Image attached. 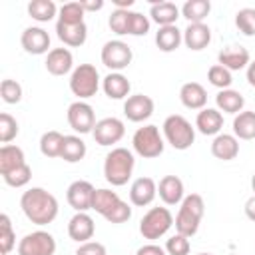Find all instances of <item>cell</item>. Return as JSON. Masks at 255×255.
<instances>
[{
	"instance_id": "cell-46",
	"label": "cell",
	"mask_w": 255,
	"mask_h": 255,
	"mask_svg": "<svg viewBox=\"0 0 255 255\" xmlns=\"http://www.w3.org/2000/svg\"><path fill=\"white\" fill-rule=\"evenodd\" d=\"M129 217H131V207H129V203L120 201L104 219L110 221V223H126Z\"/></svg>"
},
{
	"instance_id": "cell-4",
	"label": "cell",
	"mask_w": 255,
	"mask_h": 255,
	"mask_svg": "<svg viewBox=\"0 0 255 255\" xmlns=\"http://www.w3.org/2000/svg\"><path fill=\"white\" fill-rule=\"evenodd\" d=\"M161 129H163L165 141H167L173 149H179V151L189 149V147L193 145V141H195V128L191 126L189 120H185V118L179 116V114L167 116V118L163 120Z\"/></svg>"
},
{
	"instance_id": "cell-27",
	"label": "cell",
	"mask_w": 255,
	"mask_h": 255,
	"mask_svg": "<svg viewBox=\"0 0 255 255\" xmlns=\"http://www.w3.org/2000/svg\"><path fill=\"white\" fill-rule=\"evenodd\" d=\"M183 42V30H179L175 24L173 26H161L155 32V46L161 52H173L181 46Z\"/></svg>"
},
{
	"instance_id": "cell-16",
	"label": "cell",
	"mask_w": 255,
	"mask_h": 255,
	"mask_svg": "<svg viewBox=\"0 0 255 255\" xmlns=\"http://www.w3.org/2000/svg\"><path fill=\"white\" fill-rule=\"evenodd\" d=\"M155 195H157V183L147 175L133 179L129 185V201L137 207L149 205L155 199Z\"/></svg>"
},
{
	"instance_id": "cell-42",
	"label": "cell",
	"mask_w": 255,
	"mask_h": 255,
	"mask_svg": "<svg viewBox=\"0 0 255 255\" xmlns=\"http://www.w3.org/2000/svg\"><path fill=\"white\" fill-rule=\"evenodd\" d=\"M149 18L141 12L129 10V22H128V34L129 36H145L149 32Z\"/></svg>"
},
{
	"instance_id": "cell-45",
	"label": "cell",
	"mask_w": 255,
	"mask_h": 255,
	"mask_svg": "<svg viewBox=\"0 0 255 255\" xmlns=\"http://www.w3.org/2000/svg\"><path fill=\"white\" fill-rule=\"evenodd\" d=\"M0 96H2V100L6 104H18L22 100V86L16 80L6 78L0 84Z\"/></svg>"
},
{
	"instance_id": "cell-12",
	"label": "cell",
	"mask_w": 255,
	"mask_h": 255,
	"mask_svg": "<svg viewBox=\"0 0 255 255\" xmlns=\"http://www.w3.org/2000/svg\"><path fill=\"white\" fill-rule=\"evenodd\" d=\"M94 191H96V187L90 181L78 179V181H72L68 185L66 199H68V203H70V207L74 211H88V209H92Z\"/></svg>"
},
{
	"instance_id": "cell-48",
	"label": "cell",
	"mask_w": 255,
	"mask_h": 255,
	"mask_svg": "<svg viewBox=\"0 0 255 255\" xmlns=\"http://www.w3.org/2000/svg\"><path fill=\"white\" fill-rule=\"evenodd\" d=\"M135 255H167V253H165L163 247H159V245H155V243H147V245L139 247V249L135 251Z\"/></svg>"
},
{
	"instance_id": "cell-15",
	"label": "cell",
	"mask_w": 255,
	"mask_h": 255,
	"mask_svg": "<svg viewBox=\"0 0 255 255\" xmlns=\"http://www.w3.org/2000/svg\"><path fill=\"white\" fill-rule=\"evenodd\" d=\"M94 233H96V223L88 215V211H76L68 221V235L72 241L86 243L94 237Z\"/></svg>"
},
{
	"instance_id": "cell-8",
	"label": "cell",
	"mask_w": 255,
	"mask_h": 255,
	"mask_svg": "<svg viewBox=\"0 0 255 255\" xmlns=\"http://www.w3.org/2000/svg\"><path fill=\"white\" fill-rule=\"evenodd\" d=\"M102 64L106 68H110L112 72H122L124 68H128L133 60V52L131 48L122 42V40H108L102 48Z\"/></svg>"
},
{
	"instance_id": "cell-17",
	"label": "cell",
	"mask_w": 255,
	"mask_h": 255,
	"mask_svg": "<svg viewBox=\"0 0 255 255\" xmlns=\"http://www.w3.org/2000/svg\"><path fill=\"white\" fill-rule=\"evenodd\" d=\"M44 66L52 76H66L74 72V56L68 48H52L46 56Z\"/></svg>"
},
{
	"instance_id": "cell-41",
	"label": "cell",
	"mask_w": 255,
	"mask_h": 255,
	"mask_svg": "<svg viewBox=\"0 0 255 255\" xmlns=\"http://www.w3.org/2000/svg\"><path fill=\"white\" fill-rule=\"evenodd\" d=\"M20 128H18V122L16 118H12L10 114H0V143L8 145L16 135H18Z\"/></svg>"
},
{
	"instance_id": "cell-50",
	"label": "cell",
	"mask_w": 255,
	"mask_h": 255,
	"mask_svg": "<svg viewBox=\"0 0 255 255\" xmlns=\"http://www.w3.org/2000/svg\"><path fill=\"white\" fill-rule=\"evenodd\" d=\"M245 215H247L251 221H255V195H251V197L245 201Z\"/></svg>"
},
{
	"instance_id": "cell-23",
	"label": "cell",
	"mask_w": 255,
	"mask_h": 255,
	"mask_svg": "<svg viewBox=\"0 0 255 255\" xmlns=\"http://www.w3.org/2000/svg\"><path fill=\"white\" fill-rule=\"evenodd\" d=\"M102 90L110 100H128L129 98V90L131 84L129 80L122 74V72H110L104 80H102Z\"/></svg>"
},
{
	"instance_id": "cell-35",
	"label": "cell",
	"mask_w": 255,
	"mask_h": 255,
	"mask_svg": "<svg viewBox=\"0 0 255 255\" xmlns=\"http://www.w3.org/2000/svg\"><path fill=\"white\" fill-rule=\"evenodd\" d=\"M64 133H60V131H56V129H50V131H46V133H42V137H40V151H42V155H46V157H60V153H62V143H64Z\"/></svg>"
},
{
	"instance_id": "cell-31",
	"label": "cell",
	"mask_w": 255,
	"mask_h": 255,
	"mask_svg": "<svg viewBox=\"0 0 255 255\" xmlns=\"http://www.w3.org/2000/svg\"><path fill=\"white\" fill-rule=\"evenodd\" d=\"M233 135L237 139H255V112L243 110L233 118Z\"/></svg>"
},
{
	"instance_id": "cell-18",
	"label": "cell",
	"mask_w": 255,
	"mask_h": 255,
	"mask_svg": "<svg viewBox=\"0 0 255 255\" xmlns=\"http://www.w3.org/2000/svg\"><path fill=\"white\" fill-rule=\"evenodd\" d=\"M217 64H221V66L227 68L229 72H233V70H243V68H247V66L251 64V54H249L247 48L233 44V46L223 48V50L217 54Z\"/></svg>"
},
{
	"instance_id": "cell-44",
	"label": "cell",
	"mask_w": 255,
	"mask_h": 255,
	"mask_svg": "<svg viewBox=\"0 0 255 255\" xmlns=\"http://www.w3.org/2000/svg\"><path fill=\"white\" fill-rule=\"evenodd\" d=\"M128 22H129V10H114L108 18V26L114 34L126 36L128 34Z\"/></svg>"
},
{
	"instance_id": "cell-24",
	"label": "cell",
	"mask_w": 255,
	"mask_h": 255,
	"mask_svg": "<svg viewBox=\"0 0 255 255\" xmlns=\"http://www.w3.org/2000/svg\"><path fill=\"white\" fill-rule=\"evenodd\" d=\"M179 100L187 110H203L207 104V92L199 82H185L179 88Z\"/></svg>"
},
{
	"instance_id": "cell-10",
	"label": "cell",
	"mask_w": 255,
	"mask_h": 255,
	"mask_svg": "<svg viewBox=\"0 0 255 255\" xmlns=\"http://www.w3.org/2000/svg\"><path fill=\"white\" fill-rule=\"evenodd\" d=\"M66 120L76 133H90L96 128V114L88 102H72L66 112Z\"/></svg>"
},
{
	"instance_id": "cell-1",
	"label": "cell",
	"mask_w": 255,
	"mask_h": 255,
	"mask_svg": "<svg viewBox=\"0 0 255 255\" xmlns=\"http://www.w3.org/2000/svg\"><path fill=\"white\" fill-rule=\"evenodd\" d=\"M20 207L34 225H48L58 217V199L44 187H30L20 197Z\"/></svg>"
},
{
	"instance_id": "cell-2",
	"label": "cell",
	"mask_w": 255,
	"mask_h": 255,
	"mask_svg": "<svg viewBox=\"0 0 255 255\" xmlns=\"http://www.w3.org/2000/svg\"><path fill=\"white\" fill-rule=\"evenodd\" d=\"M135 167V157L128 147H114L104 159V177L114 187H122L129 181Z\"/></svg>"
},
{
	"instance_id": "cell-20",
	"label": "cell",
	"mask_w": 255,
	"mask_h": 255,
	"mask_svg": "<svg viewBox=\"0 0 255 255\" xmlns=\"http://www.w3.org/2000/svg\"><path fill=\"white\" fill-rule=\"evenodd\" d=\"M56 36L66 46L80 48L88 40V26H86V22H82V24H62V22H56Z\"/></svg>"
},
{
	"instance_id": "cell-22",
	"label": "cell",
	"mask_w": 255,
	"mask_h": 255,
	"mask_svg": "<svg viewBox=\"0 0 255 255\" xmlns=\"http://www.w3.org/2000/svg\"><path fill=\"white\" fill-rule=\"evenodd\" d=\"M209 42H211V28L205 22L187 24V28L183 30V44L193 52H199V50L207 48Z\"/></svg>"
},
{
	"instance_id": "cell-52",
	"label": "cell",
	"mask_w": 255,
	"mask_h": 255,
	"mask_svg": "<svg viewBox=\"0 0 255 255\" xmlns=\"http://www.w3.org/2000/svg\"><path fill=\"white\" fill-rule=\"evenodd\" d=\"M247 82H249V86L255 88V60L247 66Z\"/></svg>"
},
{
	"instance_id": "cell-53",
	"label": "cell",
	"mask_w": 255,
	"mask_h": 255,
	"mask_svg": "<svg viewBox=\"0 0 255 255\" xmlns=\"http://www.w3.org/2000/svg\"><path fill=\"white\" fill-rule=\"evenodd\" d=\"M251 189L255 191V173H253V177H251ZM253 195H255V193H253Z\"/></svg>"
},
{
	"instance_id": "cell-9",
	"label": "cell",
	"mask_w": 255,
	"mask_h": 255,
	"mask_svg": "<svg viewBox=\"0 0 255 255\" xmlns=\"http://www.w3.org/2000/svg\"><path fill=\"white\" fill-rule=\"evenodd\" d=\"M56 239L48 231H32L18 243V255H54Z\"/></svg>"
},
{
	"instance_id": "cell-36",
	"label": "cell",
	"mask_w": 255,
	"mask_h": 255,
	"mask_svg": "<svg viewBox=\"0 0 255 255\" xmlns=\"http://www.w3.org/2000/svg\"><path fill=\"white\" fill-rule=\"evenodd\" d=\"M86 10L82 8V2H68L58 12V22L62 24H82Z\"/></svg>"
},
{
	"instance_id": "cell-40",
	"label": "cell",
	"mask_w": 255,
	"mask_h": 255,
	"mask_svg": "<svg viewBox=\"0 0 255 255\" xmlns=\"http://www.w3.org/2000/svg\"><path fill=\"white\" fill-rule=\"evenodd\" d=\"M2 179H4V183L10 185V187H24V185H28V181L32 179V167H30L28 163H24V165L12 169L10 173L2 175Z\"/></svg>"
},
{
	"instance_id": "cell-14",
	"label": "cell",
	"mask_w": 255,
	"mask_h": 255,
	"mask_svg": "<svg viewBox=\"0 0 255 255\" xmlns=\"http://www.w3.org/2000/svg\"><path fill=\"white\" fill-rule=\"evenodd\" d=\"M20 44L24 48V52L32 54V56H42L48 54L50 50V34L40 28V26H28L22 36H20Z\"/></svg>"
},
{
	"instance_id": "cell-30",
	"label": "cell",
	"mask_w": 255,
	"mask_h": 255,
	"mask_svg": "<svg viewBox=\"0 0 255 255\" xmlns=\"http://www.w3.org/2000/svg\"><path fill=\"white\" fill-rule=\"evenodd\" d=\"M88 153V147H86V141L80 137V135H66L64 137V143H62V153L60 157L68 163H78L86 157Z\"/></svg>"
},
{
	"instance_id": "cell-43",
	"label": "cell",
	"mask_w": 255,
	"mask_h": 255,
	"mask_svg": "<svg viewBox=\"0 0 255 255\" xmlns=\"http://www.w3.org/2000/svg\"><path fill=\"white\" fill-rule=\"evenodd\" d=\"M163 249H165L167 255H189V249H191L189 237H185L181 233H175V235H171L165 241V247Z\"/></svg>"
},
{
	"instance_id": "cell-39",
	"label": "cell",
	"mask_w": 255,
	"mask_h": 255,
	"mask_svg": "<svg viewBox=\"0 0 255 255\" xmlns=\"http://www.w3.org/2000/svg\"><path fill=\"white\" fill-rule=\"evenodd\" d=\"M235 26L243 36H255V8H241L235 14Z\"/></svg>"
},
{
	"instance_id": "cell-37",
	"label": "cell",
	"mask_w": 255,
	"mask_h": 255,
	"mask_svg": "<svg viewBox=\"0 0 255 255\" xmlns=\"http://www.w3.org/2000/svg\"><path fill=\"white\" fill-rule=\"evenodd\" d=\"M207 80L211 86L219 88V90H229L231 84H233V76L227 68H223L221 64H213L209 70H207Z\"/></svg>"
},
{
	"instance_id": "cell-26",
	"label": "cell",
	"mask_w": 255,
	"mask_h": 255,
	"mask_svg": "<svg viewBox=\"0 0 255 255\" xmlns=\"http://www.w3.org/2000/svg\"><path fill=\"white\" fill-rule=\"evenodd\" d=\"M181 14V8H177L173 2H155L149 8L151 20L161 28V26H173Z\"/></svg>"
},
{
	"instance_id": "cell-33",
	"label": "cell",
	"mask_w": 255,
	"mask_h": 255,
	"mask_svg": "<svg viewBox=\"0 0 255 255\" xmlns=\"http://www.w3.org/2000/svg\"><path fill=\"white\" fill-rule=\"evenodd\" d=\"M122 199H120V195L116 193V191H112V189H106V187H102V189H96L94 191V199H92V209L96 211V213H100L102 217H106L118 203H120Z\"/></svg>"
},
{
	"instance_id": "cell-25",
	"label": "cell",
	"mask_w": 255,
	"mask_h": 255,
	"mask_svg": "<svg viewBox=\"0 0 255 255\" xmlns=\"http://www.w3.org/2000/svg\"><path fill=\"white\" fill-rule=\"evenodd\" d=\"M195 128L203 135H217L223 128V114L217 108H203L195 118Z\"/></svg>"
},
{
	"instance_id": "cell-11",
	"label": "cell",
	"mask_w": 255,
	"mask_h": 255,
	"mask_svg": "<svg viewBox=\"0 0 255 255\" xmlns=\"http://www.w3.org/2000/svg\"><path fill=\"white\" fill-rule=\"evenodd\" d=\"M124 133H126L124 122L120 118H114V116L112 118H102L100 122H96V128L92 131L96 143L98 145H104V147L118 143L124 137Z\"/></svg>"
},
{
	"instance_id": "cell-28",
	"label": "cell",
	"mask_w": 255,
	"mask_h": 255,
	"mask_svg": "<svg viewBox=\"0 0 255 255\" xmlns=\"http://www.w3.org/2000/svg\"><path fill=\"white\" fill-rule=\"evenodd\" d=\"M215 106L219 112L223 114H233L237 116L239 112H243L245 106V98L237 92V90H219V94L215 96Z\"/></svg>"
},
{
	"instance_id": "cell-19",
	"label": "cell",
	"mask_w": 255,
	"mask_h": 255,
	"mask_svg": "<svg viewBox=\"0 0 255 255\" xmlns=\"http://www.w3.org/2000/svg\"><path fill=\"white\" fill-rule=\"evenodd\" d=\"M157 195L165 205H179L185 197L183 181L177 175H163L157 183Z\"/></svg>"
},
{
	"instance_id": "cell-29",
	"label": "cell",
	"mask_w": 255,
	"mask_h": 255,
	"mask_svg": "<svg viewBox=\"0 0 255 255\" xmlns=\"http://www.w3.org/2000/svg\"><path fill=\"white\" fill-rule=\"evenodd\" d=\"M24 163H26V157H24L22 147H18L14 143H8V145L0 147V175L10 173L12 169H16Z\"/></svg>"
},
{
	"instance_id": "cell-34",
	"label": "cell",
	"mask_w": 255,
	"mask_h": 255,
	"mask_svg": "<svg viewBox=\"0 0 255 255\" xmlns=\"http://www.w3.org/2000/svg\"><path fill=\"white\" fill-rule=\"evenodd\" d=\"M58 6L52 0H32L28 4V14L36 22H50L58 14Z\"/></svg>"
},
{
	"instance_id": "cell-5",
	"label": "cell",
	"mask_w": 255,
	"mask_h": 255,
	"mask_svg": "<svg viewBox=\"0 0 255 255\" xmlns=\"http://www.w3.org/2000/svg\"><path fill=\"white\" fill-rule=\"evenodd\" d=\"M131 145H133V151L143 157V159H153V157H159L163 153V137L159 133V128L153 126V124H147L143 128H137L133 137H131Z\"/></svg>"
},
{
	"instance_id": "cell-49",
	"label": "cell",
	"mask_w": 255,
	"mask_h": 255,
	"mask_svg": "<svg viewBox=\"0 0 255 255\" xmlns=\"http://www.w3.org/2000/svg\"><path fill=\"white\" fill-rule=\"evenodd\" d=\"M82 8L86 10V12H98V10H102L104 8V0H84L82 2Z\"/></svg>"
},
{
	"instance_id": "cell-21",
	"label": "cell",
	"mask_w": 255,
	"mask_h": 255,
	"mask_svg": "<svg viewBox=\"0 0 255 255\" xmlns=\"http://www.w3.org/2000/svg\"><path fill=\"white\" fill-rule=\"evenodd\" d=\"M211 155L221 161H231L239 155V139L233 133H217L211 141Z\"/></svg>"
},
{
	"instance_id": "cell-7",
	"label": "cell",
	"mask_w": 255,
	"mask_h": 255,
	"mask_svg": "<svg viewBox=\"0 0 255 255\" xmlns=\"http://www.w3.org/2000/svg\"><path fill=\"white\" fill-rule=\"evenodd\" d=\"M173 225V215L167 207H151L139 219V233L143 239H159L163 237Z\"/></svg>"
},
{
	"instance_id": "cell-54",
	"label": "cell",
	"mask_w": 255,
	"mask_h": 255,
	"mask_svg": "<svg viewBox=\"0 0 255 255\" xmlns=\"http://www.w3.org/2000/svg\"><path fill=\"white\" fill-rule=\"evenodd\" d=\"M197 255H213V253H197Z\"/></svg>"
},
{
	"instance_id": "cell-13",
	"label": "cell",
	"mask_w": 255,
	"mask_h": 255,
	"mask_svg": "<svg viewBox=\"0 0 255 255\" xmlns=\"http://www.w3.org/2000/svg\"><path fill=\"white\" fill-rule=\"evenodd\" d=\"M153 100L145 94H133L129 96L126 102H124V116L133 122V124H139V122H145L147 118H151L153 114Z\"/></svg>"
},
{
	"instance_id": "cell-6",
	"label": "cell",
	"mask_w": 255,
	"mask_h": 255,
	"mask_svg": "<svg viewBox=\"0 0 255 255\" xmlns=\"http://www.w3.org/2000/svg\"><path fill=\"white\" fill-rule=\"evenodd\" d=\"M70 90L78 100H88L100 90V72L92 64H80L70 74Z\"/></svg>"
},
{
	"instance_id": "cell-38",
	"label": "cell",
	"mask_w": 255,
	"mask_h": 255,
	"mask_svg": "<svg viewBox=\"0 0 255 255\" xmlns=\"http://www.w3.org/2000/svg\"><path fill=\"white\" fill-rule=\"evenodd\" d=\"M16 245V233L12 229L10 217L6 213L0 215V247H2V255H8Z\"/></svg>"
},
{
	"instance_id": "cell-51",
	"label": "cell",
	"mask_w": 255,
	"mask_h": 255,
	"mask_svg": "<svg viewBox=\"0 0 255 255\" xmlns=\"http://www.w3.org/2000/svg\"><path fill=\"white\" fill-rule=\"evenodd\" d=\"M116 10H129L133 6V0H114Z\"/></svg>"
},
{
	"instance_id": "cell-32",
	"label": "cell",
	"mask_w": 255,
	"mask_h": 255,
	"mask_svg": "<svg viewBox=\"0 0 255 255\" xmlns=\"http://www.w3.org/2000/svg\"><path fill=\"white\" fill-rule=\"evenodd\" d=\"M211 12V2L209 0H187L181 6V16L189 24H199L203 22Z\"/></svg>"
},
{
	"instance_id": "cell-3",
	"label": "cell",
	"mask_w": 255,
	"mask_h": 255,
	"mask_svg": "<svg viewBox=\"0 0 255 255\" xmlns=\"http://www.w3.org/2000/svg\"><path fill=\"white\" fill-rule=\"evenodd\" d=\"M205 213V203L203 197L199 193H189L183 197V201L179 203V211L175 215V231L185 235V237H193L199 229L201 217Z\"/></svg>"
},
{
	"instance_id": "cell-47",
	"label": "cell",
	"mask_w": 255,
	"mask_h": 255,
	"mask_svg": "<svg viewBox=\"0 0 255 255\" xmlns=\"http://www.w3.org/2000/svg\"><path fill=\"white\" fill-rule=\"evenodd\" d=\"M76 255H108L104 243L100 241H86L80 243V247L76 249Z\"/></svg>"
}]
</instances>
